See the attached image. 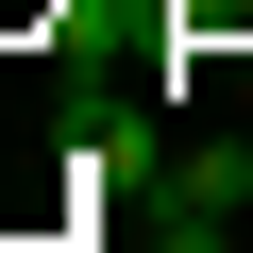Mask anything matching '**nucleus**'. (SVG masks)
<instances>
[{
    "label": "nucleus",
    "instance_id": "1",
    "mask_svg": "<svg viewBox=\"0 0 253 253\" xmlns=\"http://www.w3.org/2000/svg\"><path fill=\"white\" fill-rule=\"evenodd\" d=\"M169 186H186V219H236V203H253V135H203Z\"/></svg>",
    "mask_w": 253,
    "mask_h": 253
}]
</instances>
